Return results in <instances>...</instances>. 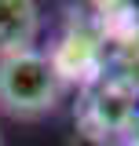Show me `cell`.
<instances>
[{
	"mask_svg": "<svg viewBox=\"0 0 139 146\" xmlns=\"http://www.w3.org/2000/svg\"><path fill=\"white\" fill-rule=\"evenodd\" d=\"M62 77L55 70L51 55L37 51H15L0 55V110L18 121L44 117L59 106Z\"/></svg>",
	"mask_w": 139,
	"mask_h": 146,
	"instance_id": "obj_1",
	"label": "cell"
},
{
	"mask_svg": "<svg viewBox=\"0 0 139 146\" xmlns=\"http://www.w3.org/2000/svg\"><path fill=\"white\" fill-rule=\"evenodd\" d=\"M81 124L99 143H106L110 135H124L136 124V88H128L117 77H99L84 91Z\"/></svg>",
	"mask_w": 139,
	"mask_h": 146,
	"instance_id": "obj_2",
	"label": "cell"
},
{
	"mask_svg": "<svg viewBox=\"0 0 139 146\" xmlns=\"http://www.w3.org/2000/svg\"><path fill=\"white\" fill-rule=\"evenodd\" d=\"M40 33V11L29 0H0V55L29 51Z\"/></svg>",
	"mask_w": 139,
	"mask_h": 146,
	"instance_id": "obj_3",
	"label": "cell"
}]
</instances>
